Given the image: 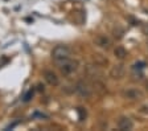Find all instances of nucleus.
I'll return each mask as SVG.
<instances>
[{"label": "nucleus", "instance_id": "obj_12", "mask_svg": "<svg viewBox=\"0 0 148 131\" xmlns=\"http://www.w3.org/2000/svg\"><path fill=\"white\" fill-rule=\"evenodd\" d=\"M145 68V62L144 61H138V62H135L132 65V69L134 70H142V69Z\"/></svg>", "mask_w": 148, "mask_h": 131}, {"label": "nucleus", "instance_id": "obj_8", "mask_svg": "<svg viewBox=\"0 0 148 131\" xmlns=\"http://www.w3.org/2000/svg\"><path fill=\"white\" fill-rule=\"evenodd\" d=\"M94 44H95L98 48H102V49H108L111 45V41L105 34H98V36L94 38Z\"/></svg>", "mask_w": 148, "mask_h": 131}, {"label": "nucleus", "instance_id": "obj_2", "mask_svg": "<svg viewBox=\"0 0 148 131\" xmlns=\"http://www.w3.org/2000/svg\"><path fill=\"white\" fill-rule=\"evenodd\" d=\"M78 66H79V62H78L77 60H66L64 62L60 64V70L64 75H70L73 74L74 72H77Z\"/></svg>", "mask_w": 148, "mask_h": 131}, {"label": "nucleus", "instance_id": "obj_13", "mask_svg": "<svg viewBox=\"0 0 148 131\" xmlns=\"http://www.w3.org/2000/svg\"><path fill=\"white\" fill-rule=\"evenodd\" d=\"M139 112L144 114V115H148V103H144V105H142L139 107Z\"/></svg>", "mask_w": 148, "mask_h": 131}, {"label": "nucleus", "instance_id": "obj_3", "mask_svg": "<svg viewBox=\"0 0 148 131\" xmlns=\"http://www.w3.org/2000/svg\"><path fill=\"white\" fill-rule=\"evenodd\" d=\"M74 91L82 98H90L92 95V87L85 81H79L74 85Z\"/></svg>", "mask_w": 148, "mask_h": 131}, {"label": "nucleus", "instance_id": "obj_6", "mask_svg": "<svg viewBox=\"0 0 148 131\" xmlns=\"http://www.w3.org/2000/svg\"><path fill=\"white\" fill-rule=\"evenodd\" d=\"M42 75H44V80H45L50 86H58L60 78L57 77V74H56L53 70H44Z\"/></svg>", "mask_w": 148, "mask_h": 131}, {"label": "nucleus", "instance_id": "obj_15", "mask_svg": "<svg viewBox=\"0 0 148 131\" xmlns=\"http://www.w3.org/2000/svg\"><path fill=\"white\" fill-rule=\"evenodd\" d=\"M33 117L34 118H48V115H46V114H44V112H34L33 114Z\"/></svg>", "mask_w": 148, "mask_h": 131}, {"label": "nucleus", "instance_id": "obj_17", "mask_svg": "<svg viewBox=\"0 0 148 131\" xmlns=\"http://www.w3.org/2000/svg\"><path fill=\"white\" fill-rule=\"evenodd\" d=\"M145 87H147V90H148V81L145 82Z\"/></svg>", "mask_w": 148, "mask_h": 131}, {"label": "nucleus", "instance_id": "obj_9", "mask_svg": "<svg viewBox=\"0 0 148 131\" xmlns=\"http://www.w3.org/2000/svg\"><path fill=\"white\" fill-rule=\"evenodd\" d=\"M114 56L116 57L118 60H124L127 57V50L124 49L123 47H120L119 45V47H116L114 49Z\"/></svg>", "mask_w": 148, "mask_h": 131}, {"label": "nucleus", "instance_id": "obj_11", "mask_svg": "<svg viewBox=\"0 0 148 131\" xmlns=\"http://www.w3.org/2000/svg\"><path fill=\"white\" fill-rule=\"evenodd\" d=\"M33 95H34V89H29V90H28L27 93L24 94V97H23V101H24V102H29V101L33 98Z\"/></svg>", "mask_w": 148, "mask_h": 131}, {"label": "nucleus", "instance_id": "obj_10", "mask_svg": "<svg viewBox=\"0 0 148 131\" xmlns=\"http://www.w3.org/2000/svg\"><path fill=\"white\" fill-rule=\"evenodd\" d=\"M94 62H95L97 66H99V65H106L108 61H107V58L102 57L101 54H95V56H94Z\"/></svg>", "mask_w": 148, "mask_h": 131}, {"label": "nucleus", "instance_id": "obj_5", "mask_svg": "<svg viewBox=\"0 0 148 131\" xmlns=\"http://www.w3.org/2000/svg\"><path fill=\"white\" fill-rule=\"evenodd\" d=\"M124 73H126V68H124L123 64H116V65H114L110 69V77L114 78V80H120V78H123Z\"/></svg>", "mask_w": 148, "mask_h": 131}, {"label": "nucleus", "instance_id": "obj_4", "mask_svg": "<svg viewBox=\"0 0 148 131\" xmlns=\"http://www.w3.org/2000/svg\"><path fill=\"white\" fill-rule=\"evenodd\" d=\"M123 97L126 99L130 101H138V99H142L143 98V93L139 89H135V87H130L127 90L123 91Z\"/></svg>", "mask_w": 148, "mask_h": 131}, {"label": "nucleus", "instance_id": "obj_14", "mask_svg": "<svg viewBox=\"0 0 148 131\" xmlns=\"http://www.w3.org/2000/svg\"><path fill=\"white\" fill-rule=\"evenodd\" d=\"M77 111H78V114H79V119H81V121H83V119L86 118V111H83L82 107H78Z\"/></svg>", "mask_w": 148, "mask_h": 131}, {"label": "nucleus", "instance_id": "obj_1", "mask_svg": "<svg viewBox=\"0 0 148 131\" xmlns=\"http://www.w3.org/2000/svg\"><path fill=\"white\" fill-rule=\"evenodd\" d=\"M70 54H71V50L68 45H57V47L52 50V58L58 64L69 60L70 58Z\"/></svg>", "mask_w": 148, "mask_h": 131}, {"label": "nucleus", "instance_id": "obj_7", "mask_svg": "<svg viewBox=\"0 0 148 131\" xmlns=\"http://www.w3.org/2000/svg\"><path fill=\"white\" fill-rule=\"evenodd\" d=\"M116 126L120 131H128V130H132L134 122L131 121L128 117H120V118L118 119Z\"/></svg>", "mask_w": 148, "mask_h": 131}, {"label": "nucleus", "instance_id": "obj_16", "mask_svg": "<svg viewBox=\"0 0 148 131\" xmlns=\"http://www.w3.org/2000/svg\"><path fill=\"white\" fill-rule=\"evenodd\" d=\"M143 33H144L145 36L148 37V24H144V25H143Z\"/></svg>", "mask_w": 148, "mask_h": 131}]
</instances>
